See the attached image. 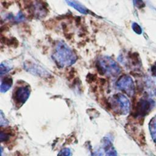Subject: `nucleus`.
Segmentation results:
<instances>
[{
	"label": "nucleus",
	"instance_id": "6e6552de",
	"mask_svg": "<svg viewBox=\"0 0 156 156\" xmlns=\"http://www.w3.org/2000/svg\"><path fill=\"white\" fill-rule=\"evenodd\" d=\"M12 85V79L10 76H6L4 78H2L0 91L1 93H5L7 91Z\"/></svg>",
	"mask_w": 156,
	"mask_h": 156
},
{
	"label": "nucleus",
	"instance_id": "9b49d317",
	"mask_svg": "<svg viewBox=\"0 0 156 156\" xmlns=\"http://www.w3.org/2000/svg\"><path fill=\"white\" fill-rule=\"evenodd\" d=\"M71 151L69 148L62 149L58 154V156H71Z\"/></svg>",
	"mask_w": 156,
	"mask_h": 156
},
{
	"label": "nucleus",
	"instance_id": "dca6fc26",
	"mask_svg": "<svg viewBox=\"0 0 156 156\" xmlns=\"http://www.w3.org/2000/svg\"><path fill=\"white\" fill-rule=\"evenodd\" d=\"M151 71H152V73L153 76L156 77V63H154V65L152 66V67L151 68Z\"/></svg>",
	"mask_w": 156,
	"mask_h": 156
},
{
	"label": "nucleus",
	"instance_id": "7ed1b4c3",
	"mask_svg": "<svg viewBox=\"0 0 156 156\" xmlns=\"http://www.w3.org/2000/svg\"><path fill=\"white\" fill-rule=\"evenodd\" d=\"M113 110L121 115H126L130 111V104L128 98L122 94H115L110 102Z\"/></svg>",
	"mask_w": 156,
	"mask_h": 156
},
{
	"label": "nucleus",
	"instance_id": "4468645a",
	"mask_svg": "<svg viewBox=\"0 0 156 156\" xmlns=\"http://www.w3.org/2000/svg\"><path fill=\"white\" fill-rule=\"evenodd\" d=\"M0 138H1V141L2 142L7 141L9 138V135L7 132L1 131V135H0Z\"/></svg>",
	"mask_w": 156,
	"mask_h": 156
},
{
	"label": "nucleus",
	"instance_id": "0eeeda50",
	"mask_svg": "<svg viewBox=\"0 0 156 156\" xmlns=\"http://www.w3.org/2000/svg\"><path fill=\"white\" fill-rule=\"evenodd\" d=\"M103 147L105 152V156H117L116 151L108 138H104Z\"/></svg>",
	"mask_w": 156,
	"mask_h": 156
},
{
	"label": "nucleus",
	"instance_id": "f8f14e48",
	"mask_svg": "<svg viewBox=\"0 0 156 156\" xmlns=\"http://www.w3.org/2000/svg\"><path fill=\"white\" fill-rule=\"evenodd\" d=\"M132 27L133 31L137 34H141L142 33V29L141 27L136 23H133L132 25Z\"/></svg>",
	"mask_w": 156,
	"mask_h": 156
},
{
	"label": "nucleus",
	"instance_id": "2eb2a0df",
	"mask_svg": "<svg viewBox=\"0 0 156 156\" xmlns=\"http://www.w3.org/2000/svg\"><path fill=\"white\" fill-rule=\"evenodd\" d=\"M7 124H8V121L5 119V118H4L2 112L1 111V126H2L3 125H7Z\"/></svg>",
	"mask_w": 156,
	"mask_h": 156
},
{
	"label": "nucleus",
	"instance_id": "f257e3e1",
	"mask_svg": "<svg viewBox=\"0 0 156 156\" xmlns=\"http://www.w3.org/2000/svg\"><path fill=\"white\" fill-rule=\"evenodd\" d=\"M52 58L57 66L60 68L72 65L77 58L74 51L62 41L56 44L52 54Z\"/></svg>",
	"mask_w": 156,
	"mask_h": 156
},
{
	"label": "nucleus",
	"instance_id": "1a4fd4ad",
	"mask_svg": "<svg viewBox=\"0 0 156 156\" xmlns=\"http://www.w3.org/2000/svg\"><path fill=\"white\" fill-rule=\"evenodd\" d=\"M66 2L71 7L74 8L77 11L83 14H87L88 13V10L87 8H85L83 5L80 4L77 1H66Z\"/></svg>",
	"mask_w": 156,
	"mask_h": 156
},
{
	"label": "nucleus",
	"instance_id": "20e7f679",
	"mask_svg": "<svg viewBox=\"0 0 156 156\" xmlns=\"http://www.w3.org/2000/svg\"><path fill=\"white\" fill-rule=\"evenodd\" d=\"M116 87L118 88L126 93L127 95L132 96L135 93L134 82L128 75H122L116 82Z\"/></svg>",
	"mask_w": 156,
	"mask_h": 156
},
{
	"label": "nucleus",
	"instance_id": "39448f33",
	"mask_svg": "<svg viewBox=\"0 0 156 156\" xmlns=\"http://www.w3.org/2000/svg\"><path fill=\"white\" fill-rule=\"evenodd\" d=\"M154 101L151 99H142L137 104L135 114L136 116L143 117L154 107Z\"/></svg>",
	"mask_w": 156,
	"mask_h": 156
},
{
	"label": "nucleus",
	"instance_id": "ddd939ff",
	"mask_svg": "<svg viewBox=\"0 0 156 156\" xmlns=\"http://www.w3.org/2000/svg\"><path fill=\"white\" fill-rule=\"evenodd\" d=\"M0 69H1V76L2 77L3 74H5L6 73L9 72V70L10 69V67L8 66L7 65H4L2 63L1 64V67H0Z\"/></svg>",
	"mask_w": 156,
	"mask_h": 156
},
{
	"label": "nucleus",
	"instance_id": "9d476101",
	"mask_svg": "<svg viewBox=\"0 0 156 156\" xmlns=\"http://www.w3.org/2000/svg\"><path fill=\"white\" fill-rule=\"evenodd\" d=\"M149 131L153 141L156 143V115L153 117L149 124Z\"/></svg>",
	"mask_w": 156,
	"mask_h": 156
},
{
	"label": "nucleus",
	"instance_id": "f3484780",
	"mask_svg": "<svg viewBox=\"0 0 156 156\" xmlns=\"http://www.w3.org/2000/svg\"><path fill=\"white\" fill-rule=\"evenodd\" d=\"M102 152L100 151H96L92 154V156H102Z\"/></svg>",
	"mask_w": 156,
	"mask_h": 156
},
{
	"label": "nucleus",
	"instance_id": "423d86ee",
	"mask_svg": "<svg viewBox=\"0 0 156 156\" xmlns=\"http://www.w3.org/2000/svg\"><path fill=\"white\" fill-rule=\"evenodd\" d=\"M30 95L29 87H20L16 89L13 94V99L15 103L20 106L23 105L27 100Z\"/></svg>",
	"mask_w": 156,
	"mask_h": 156
},
{
	"label": "nucleus",
	"instance_id": "f03ea898",
	"mask_svg": "<svg viewBox=\"0 0 156 156\" xmlns=\"http://www.w3.org/2000/svg\"><path fill=\"white\" fill-rule=\"evenodd\" d=\"M96 68L100 74L108 77L117 76L121 71L118 64L111 57L107 56H102L98 58Z\"/></svg>",
	"mask_w": 156,
	"mask_h": 156
}]
</instances>
